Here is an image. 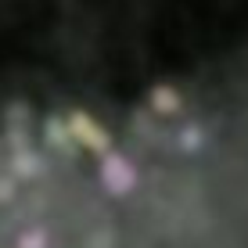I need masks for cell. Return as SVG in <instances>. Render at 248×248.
I'll list each match as a JSON object with an SVG mask.
<instances>
[{"label":"cell","mask_w":248,"mask_h":248,"mask_svg":"<svg viewBox=\"0 0 248 248\" xmlns=\"http://www.w3.org/2000/svg\"><path fill=\"white\" fill-rule=\"evenodd\" d=\"M0 248H248V93L4 115Z\"/></svg>","instance_id":"obj_1"}]
</instances>
